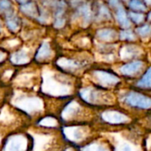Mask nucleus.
I'll return each mask as SVG.
<instances>
[{
  "label": "nucleus",
  "instance_id": "1",
  "mask_svg": "<svg viewBox=\"0 0 151 151\" xmlns=\"http://www.w3.org/2000/svg\"><path fill=\"white\" fill-rule=\"evenodd\" d=\"M12 99V104L25 113H27L28 115L36 114L42 109V100L35 96L20 95L14 96Z\"/></svg>",
  "mask_w": 151,
  "mask_h": 151
},
{
  "label": "nucleus",
  "instance_id": "2",
  "mask_svg": "<svg viewBox=\"0 0 151 151\" xmlns=\"http://www.w3.org/2000/svg\"><path fill=\"white\" fill-rule=\"evenodd\" d=\"M42 90L43 93L50 95H65L68 91V87L54 78L50 73H45L42 78Z\"/></svg>",
  "mask_w": 151,
  "mask_h": 151
},
{
  "label": "nucleus",
  "instance_id": "3",
  "mask_svg": "<svg viewBox=\"0 0 151 151\" xmlns=\"http://www.w3.org/2000/svg\"><path fill=\"white\" fill-rule=\"evenodd\" d=\"M28 147L27 137L24 134L10 135L4 145L3 151H27Z\"/></svg>",
  "mask_w": 151,
  "mask_h": 151
},
{
  "label": "nucleus",
  "instance_id": "4",
  "mask_svg": "<svg viewBox=\"0 0 151 151\" xmlns=\"http://www.w3.org/2000/svg\"><path fill=\"white\" fill-rule=\"evenodd\" d=\"M126 102L131 106L142 109H149L151 107V98L135 92H130L126 97Z\"/></svg>",
  "mask_w": 151,
  "mask_h": 151
},
{
  "label": "nucleus",
  "instance_id": "5",
  "mask_svg": "<svg viewBox=\"0 0 151 151\" xmlns=\"http://www.w3.org/2000/svg\"><path fill=\"white\" fill-rule=\"evenodd\" d=\"M64 134L71 142H79L84 138L85 132L80 127H68L64 128Z\"/></svg>",
  "mask_w": 151,
  "mask_h": 151
},
{
  "label": "nucleus",
  "instance_id": "6",
  "mask_svg": "<svg viewBox=\"0 0 151 151\" xmlns=\"http://www.w3.org/2000/svg\"><path fill=\"white\" fill-rule=\"evenodd\" d=\"M94 74L96 80L99 81V83L103 84L104 86L114 85L119 81V79L117 76L105 71H96Z\"/></svg>",
  "mask_w": 151,
  "mask_h": 151
},
{
  "label": "nucleus",
  "instance_id": "7",
  "mask_svg": "<svg viewBox=\"0 0 151 151\" xmlns=\"http://www.w3.org/2000/svg\"><path fill=\"white\" fill-rule=\"evenodd\" d=\"M102 118L104 120L112 124H119V123L127 122L128 120L126 115L118 111H105L103 113Z\"/></svg>",
  "mask_w": 151,
  "mask_h": 151
},
{
  "label": "nucleus",
  "instance_id": "8",
  "mask_svg": "<svg viewBox=\"0 0 151 151\" xmlns=\"http://www.w3.org/2000/svg\"><path fill=\"white\" fill-rule=\"evenodd\" d=\"M5 19H6V24L9 29L12 31H17L19 27V18L13 13L12 11L5 12Z\"/></svg>",
  "mask_w": 151,
  "mask_h": 151
},
{
  "label": "nucleus",
  "instance_id": "9",
  "mask_svg": "<svg viewBox=\"0 0 151 151\" xmlns=\"http://www.w3.org/2000/svg\"><path fill=\"white\" fill-rule=\"evenodd\" d=\"M11 61L15 65H25L29 62V57L25 50H20L12 55Z\"/></svg>",
  "mask_w": 151,
  "mask_h": 151
},
{
  "label": "nucleus",
  "instance_id": "10",
  "mask_svg": "<svg viewBox=\"0 0 151 151\" xmlns=\"http://www.w3.org/2000/svg\"><path fill=\"white\" fill-rule=\"evenodd\" d=\"M142 62L141 61H136V62H133L127 65H123L120 68V71L123 74L126 75H132L134 73H135L136 72H139L141 70V68L142 67Z\"/></svg>",
  "mask_w": 151,
  "mask_h": 151
},
{
  "label": "nucleus",
  "instance_id": "11",
  "mask_svg": "<svg viewBox=\"0 0 151 151\" xmlns=\"http://www.w3.org/2000/svg\"><path fill=\"white\" fill-rule=\"evenodd\" d=\"M19 9L27 15L36 17L39 14V12L37 8L35 7V4L33 2H20Z\"/></svg>",
  "mask_w": 151,
  "mask_h": 151
},
{
  "label": "nucleus",
  "instance_id": "12",
  "mask_svg": "<svg viewBox=\"0 0 151 151\" xmlns=\"http://www.w3.org/2000/svg\"><path fill=\"white\" fill-rule=\"evenodd\" d=\"M79 110H80V107H79L78 104L75 103V102H72L63 111L62 118L64 119H70L71 118H73L78 112Z\"/></svg>",
  "mask_w": 151,
  "mask_h": 151
},
{
  "label": "nucleus",
  "instance_id": "13",
  "mask_svg": "<svg viewBox=\"0 0 151 151\" xmlns=\"http://www.w3.org/2000/svg\"><path fill=\"white\" fill-rule=\"evenodd\" d=\"M51 54V50L50 47V44L46 42H42L41 47L39 48L36 55H35V59L38 61H42L44 60L45 58H49Z\"/></svg>",
  "mask_w": 151,
  "mask_h": 151
},
{
  "label": "nucleus",
  "instance_id": "14",
  "mask_svg": "<svg viewBox=\"0 0 151 151\" xmlns=\"http://www.w3.org/2000/svg\"><path fill=\"white\" fill-rule=\"evenodd\" d=\"M58 65L65 70H73V69H76L80 66L79 63H77L73 60L64 58H60L58 61Z\"/></svg>",
  "mask_w": 151,
  "mask_h": 151
},
{
  "label": "nucleus",
  "instance_id": "15",
  "mask_svg": "<svg viewBox=\"0 0 151 151\" xmlns=\"http://www.w3.org/2000/svg\"><path fill=\"white\" fill-rule=\"evenodd\" d=\"M118 8V12H117V19L119 20V22L120 23V25L123 27H128L130 26V22L127 19V13L125 12V10L119 5Z\"/></svg>",
  "mask_w": 151,
  "mask_h": 151
},
{
  "label": "nucleus",
  "instance_id": "16",
  "mask_svg": "<svg viewBox=\"0 0 151 151\" xmlns=\"http://www.w3.org/2000/svg\"><path fill=\"white\" fill-rule=\"evenodd\" d=\"M97 35L100 39L104 41H111L115 38L116 32L113 29H103L97 33Z\"/></svg>",
  "mask_w": 151,
  "mask_h": 151
},
{
  "label": "nucleus",
  "instance_id": "17",
  "mask_svg": "<svg viewBox=\"0 0 151 151\" xmlns=\"http://www.w3.org/2000/svg\"><path fill=\"white\" fill-rule=\"evenodd\" d=\"M137 48L134 46H127L124 49H122L121 51V56L124 58H133L134 55L137 54Z\"/></svg>",
  "mask_w": 151,
  "mask_h": 151
},
{
  "label": "nucleus",
  "instance_id": "18",
  "mask_svg": "<svg viewBox=\"0 0 151 151\" xmlns=\"http://www.w3.org/2000/svg\"><path fill=\"white\" fill-rule=\"evenodd\" d=\"M138 86L142 88H150L151 87V67L147 71L142 79L138 82Z\"/></svg>",
  "mask_w": 151,
  "mask_h": 151
},
{
  "label": "nucleus",
  "instance_id": "19",
  "mask_svg": "<svg viewBox=\"0 0 151 151\" xmlns=\"http://www.w3.org/2000/svg\"><path fill=\"white\" fill-rule=\"evenodd\" d=\"M39 125L45 127H54L58 125L57 119L51 117H46L39 121Z\"/></svg>",
  "mask_w": 151,
  "mask_h": 151
},
{
  "label": "nucleus",
  "instance_id": "20",
  "mask_svg": "<svg viewBox=\"0 0 151 151\" xmlns=\"http://www.w3.org/2000/svg\"><path fill=\"white\" fill-rule=\"evenodd\" d=\"M82 151H109L105 147L102 146L101 144L98 143H92L90 145H88L85 147Z\"/></svg>",
  "mask_w": 151,
  "mask_h": 151
},
{
  "label": "nucleus",
  "instance_id": "21",
  "mask_svg": "<svg viewBox=\"0 0 151 151\" xmlns=\"http://www.w3.org/2000/svg\"><path fill=\"white\" fill-rule=\"evenodd\" d=\"M79 11H80L81 13H82L85 21H89V20H90L91 12H90V10H89V7H88V6H87V5L81 6L80 9H79Z\"/></svg>",
  "mask_w": 151,
  "mask_h": 151
},
{
  "label": "nucleus",
  "instance_id": "22",
  "mask_svg": "<svg viewBox=\"0 0 151 151\" xmlns=\"http://www.w3.org/2000/svg\"><path fill=\"white\" fill-rule=\"evenodd\" d=\"M120 38L121 39H127V40H134L135 36L134 33L130 30H124L120 33Z\"/></svg>",
  "mask_w": 151,
  "mask_h": 151
},
{
  "label": "nucleus",
  "instance_id": "23",
  "mask_svg": "<svg viewBox=\"0 0 151 151\" xmlns=\"http://www.w3.org/2000/svg\"><path fill=\"white\" fill-rule=\"evenodd\" d=\"M137 32H138L141 35L146 36V35H148L150 34L151 27L150 25H144V26L139 27V28L137 29Z\"/></svg>",
  "mask_w": 151,
  "mask_h": 151
},
{
  "label": "nucleus",
  "instance_id": "24",
  "mask_svg": "<svg viewBox=\"0 0 151 151\" xmlns=\"http://www.w3.org/2000/svg\"><path fill=\"white\" fill-rule=\"evenodd\" d=\"M129 4L134 10H139V11H144L145 10V5L140 1H132V2H130Z\"/></svg>",
  "mask_w": 151,
  "mask_h": 151
},
{
  "label": "nucleus",
  "instance_id": "25",
  "mask_svg": "<svg viewBox=\"0 0 151 151\" xmlns=\"http://www.w3.org/2000/svg\"><path fill=\"white\" fill-rule=\"evenodd\" d=\"M130 18L132 19V20H134L135 23H141L143 19L144 16L141 13H135V12H130Z\"/></svg>",
  "mask_w": 151,
  "mask_h": 151
},
{
  "label": "nucleus",
  "instance_id": "26",
  "mask_svg": "<svg viewBox=\"0 0 151 151\" xmlns=\"http://www.w3.org/2000/svg\"><path fill=\"white\" fill-rule=\"evenodd\" d=\"M0 10L8 12L11 10V3L9 1H0Z\"/></svg>",
  "mask_w": 151,
  "mask_h": 151
},
{
  "label": "nucleus",
  "instance_id": "27",
  "mask_svg": "<svg viewBox=\"0 0 151 151\" xmlns=\"http://www.w3.org/2000/svg\"><path fill=\"white\" fill-rule=\"evenodd\" d=\"M117 151H134V149L130 146V144L124 142L119 149H117Z\"/></svg>",
  "mask_w": 151,
  "mask_h": 151
},
{
  "label": "nucleus",
  "instance_id": "28",
  "mask_svg": "<svg viewBox=\"0 0 151 151\" xmlns=\"http://www.w3.org/2000/svg\"><path fill=\"white\" fill-rule=\"evenodd\" d=\"M65 24V19L62 18H56L55 22H54V26L56 27H62Z\"/></svg>",
  "mask_w": 151,
  "mask_h": 151
},
{
  "label": "nucleus",
  "instance_id": "29",
  "mask_svg": "<svg viewBox=\"0 0 151 151\" xmlns=\"http://www.w3.org/2000/svg\"><path fill=\"white\" fill-rule=\"evenodd\" d=\"M101 16L102 17H105V18H110V12L104 6H103L101 8Z\"/></svg>",
  "mask_w": 151,
  "mask_h": 151
},
{
  "label": "nucleus",
  "instance_id": "30",
  "mask_svg": "<svg viewBox=\"0 0 151 151\" xmlns=\"http://www.w3.org/2000/svg\"><path fill=\"white\" fill-rule=\"evenodd\" d=\"M4 58H5V54H4L3 51H1V50H0V62H1V61H3V60L4 59Z\"/></svg>",
  "mask_w": 151,
  "mask_h": 151
},
{
  "label": "nucleus",
  "instance_id": "31",
  "mask_svg": "<svg viewBox=\"0 0 151 151\" xmlns=\"http://www.w3.org/2000/svg\"><path fill=\"white\" fill-rule=\"evenodd\" d=\"M66 151H72V150H71V149H67V150H66Z\"/></svg>",
  "mask_w": 151,
  "mask_h": 151
},
{
  "label": "nucleus",
  "instance_id": "32",
  "mask_svg": "<svg viewBox=\"0 0 151 151\" xmlns=\"http://www.w3.org/2000/svg\"><path fill=\"white\" fill-rule=\"evenodd\" d=\"M150 19H151V12L150 13Z\"/></svg>",
  "mask_w": 151,
  "mask_h": 151
},
{
  "label": "nucleus",
  "instance_id": "33",
  "mask_svg": "<svg viewBox=\"0 0 151 151\" xmlns=\"http://www.w3.org/2000/svg\"><path fill=\"white\" fill-rule=\"evenodd\" d=\"M0 31H1V25H0Z\"/></svg>",
  "mask_w": 151,
  "mask_h": 151
},
{
  "label": "nucleus",
  "instance_id": "34",
  "mask_svg": "<svg viewBox=\"0 0 151 151\" xmlns=\"http://www.w3.org/2000/svg\"><path fill=\"white\" fill-rule=\"evenodd\" d=\"M0 141H1V139H0Z\"/></svg>",
  "mask_w": 151,
  "mask_h": 151
}]
</instances>
